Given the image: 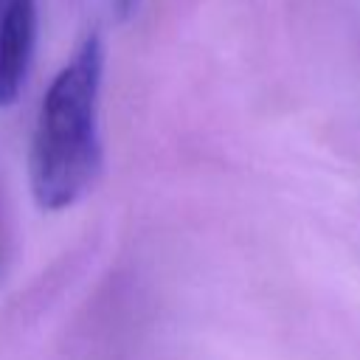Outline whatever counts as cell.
Instances as JSON below:
<instances>
[{
	"mask_svg": "<svg viewBox=\"0 0 360 360\" xmlns=\"http://www.w3.org/2000/svg\"><path fill=\"white\" fill-rule=\"evenodd\" d=\"M101 79L104 42L93 31L51 79L34 121L28 180L39 208L73 205L101 169Z\"/></svg>",
	"mask_w": 360,
	"mask_h": 360,
	"instance_id": "cell-1",
	"label": "cell"
},
{
	"mask_svg": "<svg viewBox=\"0 0 360 360\" xmlns=\"http://www.w3.org/2000/svg\"><path fill=\"white\" fill-rule=\"evenodd\" d=\"M37 0H0V110L14 104L34 62Z\"/></svg>",
	"mask_w": 360,
	"mask_h": 360,
	"instance_id": "cell-2",
	"label": "cell"
},
{
	"mask_svg": "<svg viewBox=\"0 0 360 360\" xmlns=\"http://www.w3.org/2000/svg\"><path fill=\"white\" fill-rule=\"evenodd\" d=\"M138 0H115V8L121 11V14H129L132 11V6H135Z\"/></svg>",
	"mask_w": 360,
	"mask_h": 360,
	"instance_id": "cell-3",
	"label": "cell"
}]
</instances>
